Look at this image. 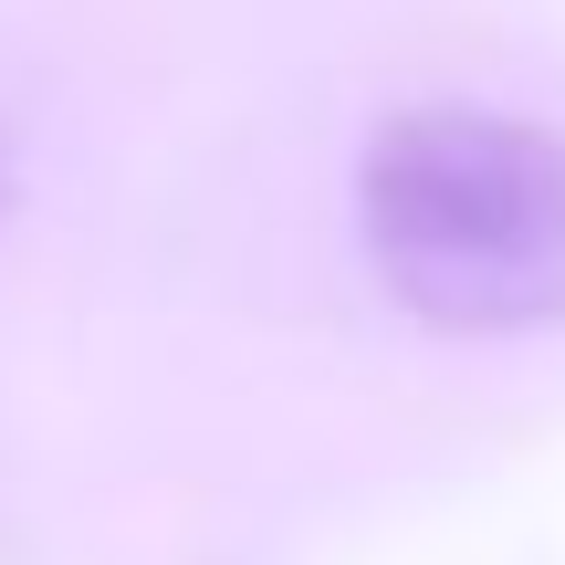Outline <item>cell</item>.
<instances>
[{"label": "cell", "mask_w": 565, "mask_h": 565, "mask_svg": "<svg viewBox=\"0 0 565 565\" xmlns=\"http://www.w3.org/2000/svg\"><path fill=\"white\" fill-rule=\"evenodd\" d=\"M377 282L440 335L565 324V137L503 105H408L356 168Z\"/></svg>", "instance_id": "cell-1"}]
</instances>
